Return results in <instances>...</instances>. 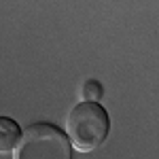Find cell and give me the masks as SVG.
<instances>
[{
    "label": "cell",
    "mask_w": 159,
    "mask_h": 159,
    "mask_svg": "<svg viewBox=\"0 0 159 159\" xmlns=\"http://www.w3.org/2000/svg\"><path fill=\"white\" fill-rule=\"evenodd\" d=\"M13 159H72V142L53 123H32L24 129Z\"/></svg>",
    "instance_id": "cell-2"
},
{
    "label": "cell",
    "mask_w": 159,
    "mask_h": 159,
    "mask_svg": "<svg viewBox=\"0 0 159 159\" xmlns=\"http://www.w3.org/2000/svg\"><path fill=\"white\" fill-rule=\"evenodd\" d=\"M81 96H83L85 102H98L100 96H102V85H100L96 79H89L81 87Z\"/></svg>",
    "instance_id": "cell-4"
},
{
    "label": "cell",
    "mask_w": 159,
    "mask_h": 159,
    "mask_svg": "<svg viewBox=\"0 0 159 159\" xmlns=\"http://www.w3.org/2000/svg\"><path fill=\"white\" fill-rule=\"evenodd\" d=\"M24 138V132L19 129L17 121H13L11 117H0V151L2 153H11L19 147Z\"/></svg>",
    "instance_id": "cell-3"
},
{
    "label": "cell",
    "mask_w": 159,
    "mask_h": 159,
    "mask_svg": "<svg viewBox=\"0 0 159 159\" xmlns=\"http://www.w3.org/2000/svg\"><path fill=\"white\" fill-rule=\"evenodd\" d=\"M66 129L72 147L81 153H89L106 142L110 132V117L100 102L81 100L68 112Z\"/></svg>",
    "instance_id": "cell-1"
}]
</instances>
